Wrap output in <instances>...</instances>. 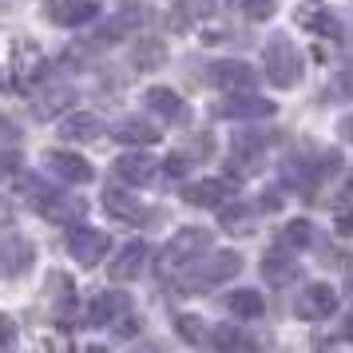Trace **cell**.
I'll list each match as a JSON object with an SVG mask.
<instances>
[{"label": "cell", "mask_w": 353, "mask_h": 353, "mask_svg": "<svg viewBox=\"0 0 353 353\" xmlns=\"http://www.w3.org/2000/svg\"><path fill=\"white\" fill-rule=\"evenodd\" d=\"M262 68H266V80L274 83V88H282V92H290V88H298L302 83V52L294 48V40L290 36H270L266 40V48H262Z\"/></svg>", "instance_id": "obj_1"}, {"label": "cell", "mask_w": 353, "mask_h": 353, "mask_svg": "<svg viewBox=\"0 0 353 353\" xmlns=\"http://www.w3.org/2000/svg\"><path fill=\"white\" fill-rule=\"evenodd\" d=\"M278 242H282V246H290V250H302V246H310V242H314V226H310V219H290V223L278 230Z\"/></svg>", "instance_id": "obj_30"}, {"label": "cell", "mask_w": 353, "mask_h": 353, "mask_svg": "<svg viewBox=\"0 0 353 353\" xmlns=\"http://www.w3.org/2000/svg\"><path fill=\"white\" fill-rule=\"evenodd\" d=\"M72 103H76V88H68V83H56V88H44V92L32 99V115L48 123V119H56L60 112H68Z\"/></svg>", "instance_id": "obj_21"}, {"label": "cell", "mask_w": 353, "mask_h": 353, "mask_svg": "<svg viewBox=\"0 0 353 353\" xmlns=\"http://www.w3.org/2000/svg\"><path fill=\"white\" fill-rule=\"evenodd\" d=\"M341 337H350V341H353V314H350L345 321H341Z\"/></svg>", "instance_id": "obj_44"}, {"label": "cell", "mask_w": 353, "mask_h": 353, "mask_svg": "<svg viewBox=\"0 0 353 353\" xmlns=\"http://www.w3.org/2000/svg\"><path fill=\"white\" fill-rule=\"evenodd\" d=\"M337 135H341L345 143H353V112H350V115H341V119H337Z\"/></svg>", "instance_id": "obj_41"}, {"label": "cell", "mask_w": 353, "mask_h": 353, "mask_svg": "<svg viewBox=\"0 0 353 353\" xmlns=\"http://www.w3.org/2000/svg\"><path fill=\"white\" fill-rule=\"evenodd\" d=\"M207 83L210 88H223V92H250L258 83V72L242 60H214L207 68Z\"/></svg>", "instance_id": "obj_8"}, {"label": "cell", "mask_w": 353, "mask_h": 353, "mask_svg": "<svg viewBox=\"0 0 353 353\" xmlns=\"http://www.w3.org/2000/svg\"><path fill=\"white\" fill-rule=\"evenodd\" d=\"M112 325H115V334L119 337H135L139 330H143V318H135V314H119Z\"/></svg>", "instance_id": "obj_36"}, {"label": "cell", "mask_w": 353, "mask_h": 353, "mask_svg": "<svg viewBox=\"0 0 353 353\" xmlns=\"http://www.w3.org/2000/svg\"><path fill=\"white\" fill-rule=\"evenodd\" d=\"M128 310H131V298L123 290H103V294H96L92 305H88V325L108 330V325H112L119 314H128Z\"/></svg>", "instance_id": "obj_17"}, {"label": "cell", "mask_w": 353, "mask_h": 353, "mask_svg": "<svg viewBox=\"0 0 353 353\" xmlns=\"http://www.w3.org/2000/svg\"><path fill=\"white\" fill-rule=\"evenodd\" d=\"M298 24H302V28H310V32L325 36V40H341V24H337V17H330L325 8H314V12H302V17H298Z\"/></svg>", "instance_id": "obj_29"}, {"label": "cell", "mask_w": 353, "mask_h": 353, "mask_svg": "<svg viewBox=\"0 0 353 353\" xmlns=\"http://www.w3.org/2000/svg\"><path fill=\"white\" fill-rule=\"evenodd\" d=\"M108 246H112V234L108 230H96V226H76L68 230V254L76 258L80 266H99L103 254H108Z\"/></svg>", "instance_id": "obj_6"}, {"label": "cell", "mask_w": 353, "mask_h": 353, "mask_svg": "<svg viewBox=\"0 0 353 353\" xmlns=\"http://www.w3.org/2000/svg\"><path fill=\"white\" fill-rule=\"evenodd\" d=\"M36 262V250L20 234H0V278H20Z\"/></svg>", "instance_id": "obj_11"}, {"label": "cell", "mask_w": 353, "mask_h": 353, "mask_svg": "<svg viewBox=\"0 0 353 353\" xmlns=\"http://www.w3.org/2000/svg\"><path fill=\"white\" fill-rule=\"evenodd\" d=\"M219 210V223H223V230H230V234H254V207H246V203H230L226 199L223 207H214Z\"/></svg>", "instance_id": "obj_26"}, {"label": "cell", "mask_w": 353, "mask_h": 353, "mask_svg": "<svg viewBox=\"0 0 353 353\" xmlns=\"http://www.w3.org/2000/svg\"><path fill=\"white\" fill-rule=\"evenodd\" d=\"M207 250H210V230H203V226H183V230H175V239L167 242L163 262L167 266H191Z\"/></svg>", "instance_id": "obj_5"}, {"label": "cell", "mask_w": 353, "mask_h": 353, "mask_svg": "<svg viewBox=\"0 0 353 353\" xmlns=\"http://www.w3.org/2000/svg\"><path fill=\"white\" fill-rule=\"evenodd\" d=\"M175 155L187 163V167H194V163H207L210 155H214V139H210V135H194L191 143L183 147V151H175Z\"/></svg>", "instance_id": "obj_32"}, {"label": "cell", "mask_w": 353, "mask_h": 353, "mask_svg": "<svg viewBox=\"0 0 353 353\" xmlns=\"http://www.w3.org/2000/svg\"><path fill=\"white\" fill-rule=\"evenodd\" d=\"M112 139L115 143H128V147H151V143H159V128L139 119V115H123V119L112 123Z\"/></svg>", "instance_id": "obj_20"}, {"label": "cell", "mask_w": 353, "mask_h": 353, "mask_svg": "<svg viewBox=\"0 0 353 353\" xmlns=\"http://www.w3.org/2000/svg\"><path fill=\"white\" fill-rule=\"evenodd\" d=\"M12 341H17V321L8 314H0V350H8Z\"/></svg>", "instance_id": "obj_39"}, {"label": "cell", "mask_w": 353, "mask_h": 353, "mask_svg": "<svg viewBox=\"0 0 353 353\" xmlns=\"http://www.w3.org/2000/svg\"><path fill=\"white\" fill-rule=\"evenodd\" d=\"M334 92H337V96H353V60H345V68L337 72Z\"/></svg>", "instance_id": "obj_38"}, {"label": "cell", "mask_w": 353, "mask_h": 353, "mask_svg": "<svg viewBox=\"0 0 353 353\" xmlns=\"http://www.w3.org/2000/svg\"><path fill=\"white\" fill-rule=\"evenodd\" d=\"M24 191L32 194V210L40 219H48V223H76L88 214V203L76 199V194L68 191H52L44 183H36V179H24Z\"/></svg>", "instance_id": "obj_3"}, {"label": "cell", "mask_w": 353, "mask_h": 353, "mask_svg": "<svg viewBox=\"0 0 353 353\" xmlns=\"http://www.w3.org/2000/svg\"><path fill=\"white\" fill-rule=\"evenodd\" d=\"M298 250H290V246H270L266 254H262V278L270 282V286H286V282H294L298 278Z\"/></svg>", "instance_id": "obj_15"}, {"label": "cell", "mask_w": 353, "mask_h": 353, "mask_svg": "<svg viewBox=\"0 0 353 353\" xmlns=\"http://www.w3.org/2000/svg\"><path fill=\"white\" fill-rule=\"evenodd\" d=\"M294 314L302 321H330L337 314V290H330L325 282L302 286V294L294 298Z\"/></svg>", "instance_id": "obj_7"}, {"label": "cell", "mask_w": 353, "mask_h": 353, "mask_svg": "<svg viewBox=\"0 0 353 353\" xmlns=\"http://www.w3.org/2000/svg\"><path fill=\"white\" fill-rule=\"evenodd\" d=\"M214 115H223V119H266V115H274V103L262 96H250V92H226Z\"/></svg>", "instance_id": "obj_14"}, {"label": "cell", "mask_w": 353, "mask_h": 353, "mask_svg": "<svg viewBox=\"0 0 353 353\" xmlns=\"http://www.w3.org/2000/svg\"><path fill=\"white\" fill-rule=\"evenodd\" d=\"M60 135L72 139V143H92V139L103 135V119L92 115V112H72L64 123H60Z\"/></svg>", "instance_id": "obj_23"}, {"label": "cell", "mask_w": 353, "mask_h": 353, "mask_svg": "<svg viewBox=\"0 0 353 353\" xmlns=\"http://www.w3.org/2000/svg\"><path fill=\"white\" fill-rule=\"evenodd\" d=\"M12 223V207H8V203H4V199H0V230H4V226Z\"/></svg>", "instance_id": "obj_43"}, {"label": "cell", "mask_w": 353, "mask_h": 353, "mask_svg": "<svg viewBox=\"0 0 353 353\" xmlns=\"http://www.w3.org/2000/svg\"><path fill=\"white\" fill-rule=\"evenodd\" d=\"M207 341L214 350H258V341L250 334H242L239 325H214L207 334Z\"/></svg>", "instance_id": "obj_28"}, {"label": "cell", "mask_w": 353, "mask_h": 353, "mask_svg": "<svg viewBox=\"0 0 353 353\" xmlns=\"http://www.w3.org/2000/svg\"><path fill=\"white\" fill-rule=\"evenodd\" d=\"M282 203H286V199H282V191H278V187H270V191H262V194H258V210H266V214L282 210Z\"/></svg>", "instance_id": "obj_37"}, {"label": "cell", "mask_w": 353, "mask_h": 353, "mask_svg": "<svg viewBox=\"0 0 353 353\" xmlns=\"http://www.w3.org/2000/svg\"><path fill=\"white\" fill-rule=\"evenodd\" d=\"M239 270H242V254H234V250H219V254H210L194 274L179 278L175 290H179V294H203V290L219 286V282L239 278Z\"/></svg>", "instance_id": "obj_4"}, {"label": "cell", "mask_w": 353, "mask_h": 353, "mask_svg": "<svg viewBox=\"0 0 353 353\" xmlns=\"http://www.w3.org/2000/svg\"><path fill=\"white\" fill-rule=\"evenodd\" d=\"M103 210H108V219H115L123 226H147L155 219V210L143 207L139 199H131L123 191H103Z\"/></svg>", "instance_id": "obj_12"}, {"label": "cell", "mask_w": 353, "mask_h": 353, "mask_svg": "<svg viewBox=\"0 0 353 353\" xmlns=\"http://www.w3.org/2000/svg\"><path fill=\"white\" fill-rule=\"evenodd\" d=\"M112 167H115V175L123 179V183H131V187H147V183H155V175H159V171H155L159 163L151 159L147 151H128V155H119Z\"/></svg>", "instance_id": "obj_19"}, {"label": "cell", "mask_w": 353, "mask_h": 353, "mask_svg": "<svg viewBox=\"0 0 353 353\" xmlns=\"http://www.w3.org/2000/svg\"><path fill=\"white\" fill-rule=\"evenodd\" d=\"M234 191H239V183H230V179H199V183L183 187V203L214 210V207H223L226 199H234Z\"/></svg>", "instance_id": "obj_9"}, {"label": "cell", "mask_w": 353, "mask_h": 353, "mask_svg": "<svg viewBox=\"0 0 353 353\" xmlns=\"http://www.w3.org/2000/svg\"><path fill=\"white\" fill-rule=\"evenodd\" d=\"M20 167H24V155L20 151H0V179L20 175Z\"/></svg>", "instance_id": "obj_35"}, {"label": "cell", "mask_w": 353, "mask_h": 353, "mask_svg": "<svg viewBox=\"0 0 353 353\" xmlns=\"http://www.w3.org/2000/svg\"><path fill=\"white\" fill-rule=\"evenodd\" d=\"M44 17L60 28H80L99 17V4L96 0H44Z\"/></svg>", "instance_id": "obj_10"}, {"label": "cell", "mask_w": 353, "mask_h": 353, "mask_svg": "<svg viewBox=\"0 0 353 353\" xmlns=\"http://www.w3.org/2000/svg\"><path fill=\"white\" fill-rule=\"evenodd\" d=\"M17 135H20V128L12 123V119H4V115H0V139H17Z\"/></svg>", "instance_id": "obj_42"}, {"label": "cell", "mask_w": 353, "mask_h": 353, "mask_svg": "<svg viewBox=\"0 0 353 353\" xmlns=\"http://www.w3.org/2000/svg\"><path fill=\"white\" fill-rule=\"evenodd\" d=\"M223 305H226V314H234V318H262L266 314V298L258 294V290L250 286H242V290H230V294H223Z\"/></svg>", "instance_id": "obj_24"}, {"label": "cell", "mask_w": 353, "mask_h": 353, "mask_svg": "<svg viewBox=\"0 0 353 353\" xmlns=\"http://www.w3.org/2000/svg\"><path fill=\"white\" fill-rule=\"evenodd\" d=\"M44 163H48L52 175H60L64 183H92L96 179V167L83 159V155H76V151H48L44 155Z\"/></svg>", "instance_id": "obj_16"}, {"label": "cell", "mask_w": 353, "mask_h": 353, "mask_svg": "<svg viewBox=\"0 0 353 353\" xmlns=\"http://www.w3.org/2000/svg\"><path fill=\"white\" fill-rule=\"evenodd\" d=\"M147 258H151V246H147L143 239L128 242V246L108 262V278H112V282H131V278H139V274L147 270Z\"/></svg>", "instance_id": "obj_13"}, {"label": "cell", "mask_w": 353, "mask_h": 353, "mask_svg": "<svg viewBox=\"0 0 353 353\" xmlns=\"http://www.w3.org/2000/svg\"><path fill=\"white\" fill-rule=\"evenodd\" d=\"M143 103H147L155 115H163L167 123H187V119H191V108L183 103V96H179V92H171V88H163V83L147 88V92H143Z\"/></svg>", "instance_id": "obj_18"}, {"label": "cell", "mask_w": 353, "mask_h": 353, "mask_svg": "<svg viewBox=\"0 0 353 353\" xmlns=\"http://www.w3.org/2000/svg\"><path fill=\"white\" fill-rule=\"evenodd\" d=\"M143 20H147L143 8H123L119 17H112V20H108V24L96 32V44H119V40H128V36L135 32L139 24H143Z\"/></svg>", "instance_id": "obj_22"}, {"label": "cell", "mask_w": 353, "mask_h": 353, "mask_svg": "<svg viewBox=\"0 0 353 353\" xmlns=\"http://www.w3.org/2000/svg\"><path fill=\"white\" fill-rule=\"evenodd\" d=\"M210 4H214V0H175L171 12H167V24H171L175 32H187L191 24L210 17Z\"/></svg>", "instance_id": "obj_25"}, {"label": "cell", "mask_w": 353, "mask_h": 353, "mask_svg": "<svg viewBox=\"0 0 353 353\" xmlns=\"http://www.w3.org/2000/svg\"><path fill=\"white\" fill-rule=\"evenodd\" d=\"M0 88H4V76H0Z\"/></svg>", "instance_id": "obj_46"}, {"label": "cell", "mask_w": 353, "mask_h": 353, "mask_svg": "<svg viewBox=\"0 0 353 353\" xmlns=\"http://www.w3.org/2000/svg\"><path fill=\"white\" fill-rule=\"evenodd\" d=\"M270 143H274V131H242V135L230 139V155H226V163H230L234 183L258 175V171L266 167V151H270Z\"/></svg>", "instance_id": "obj_2"}, {"label": "cell", "mask_w": 353, "mask_h": 353, "mask_svg": "<svg viewBox=\"0 0 353 353\" xmlns=\"http://www.w3.org/2000/svg\"><path fill=\"white\" fill-rule=\"evenodd\" d=\"M239 4H242V12H246L250 20H270L274 8H278L274 0H239Z\"/></svg>", "instance_id": "obj_34"}, {"label": "cell", "mask_w": 353, "mask_h": 353, "mask_svg": "<svg viewBox=\"0 0 353 353\" xmlns=\"http://www.w3.org/2000/svg\"><path fill=\"white\" fill-rule=\"evenodd\" d=\"M163 175H167V179H183V175H187V163L179 159V155H167V163H163Z\"/></svg>", "instance_id": "obj_40"}, {"label": "cell", "mask_w": 353, "mask_h": 353, "mask_svg": "<svg viewBox=\"0 0 353 353\" xmlns=\"http://www.w3.org/2000/svg\"><path fill=\"white\" fill-rule=\"evenodd\" d=\"M334 230L341 234V239H353V194L337 203V210H334Z\"/></svg>", "instance_id": "obj_33"}, {"label": "cell", "mask_w": 353, "mask_h": 353, "mask_svg": "<svg viewBox=\"0 0 353 353\" xmlns=\"http://www.w3.org/2000/svg\"><path fill=\"white\" fill-rule=\"evenodd\" d=\"M175 330H179V337H183L187 345H203V341H207V321L194 318V314H179Z\"/></svg>", "instance_id": "obj_31"}, {"label": "cell", "mask_w": 353, "mask_h": 353, "mask_svg": "<svg viewBox=\"0 0 353 353\" xmlns=\"http://www.w3.org/2000/svg\"><path fill=\"white\" fill-rule=\"evenodd\" d=\"M345 298H350V302H353V274H350V278H345Z\"/></svg>", "instance_id": "obj_45"}, {"label": "cell", "mask_w": 353, "mask_h": 353, "mask_svg": "<svg viewBox=\"0 0 353 353\" xmlns=\"http://www.w3.org/2000/svg\"><path fill=\"white\" fill-rule=\"evenodd\" d=\"M167 60V48H163V40H135V48H131V68H139V72H155V68Z\"/></svg>", "instance_id": "obj_27"}]
</instances>
